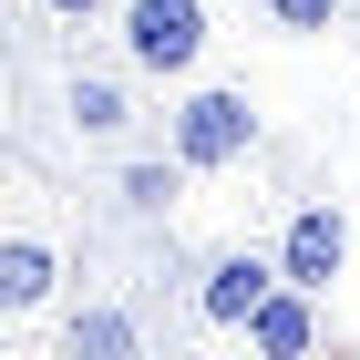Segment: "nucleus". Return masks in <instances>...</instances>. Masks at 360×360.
Segmentation results:
<instances>
[{
  "label": "nucleus",
  "instance_id": "1",
  "mask_svg": "<svg viewBox=\"0 0 360 360\" xmlns=\"http://www.w3.org/2000/svg\"><path fill=\"white\" fill-rule=\"evenodd\" d=\"M124 52L155 83H186L206 52V0H124Z\"/></svg>",
  "mask_w": 360,
  "mask_h": 360
},
{
  "label": "nucleus",
  "instance_id": "2",
  "mask_svg": "<svg viewBox=\"0 0 360 360\" xmlns=\"http://www.w3.org/2000/svg\"><path fill=\"white\" fill-rule=\"evenodd\" d=\"M248 144H257V103L248 93L217 83V93H186V103H175V165L206 175V165H237Z\"/></svg>",
  "mask_w": 360,
  "mask_h": 360
},
{
  "label": "nucleus",
  "instance_id": "3",
  "mask_svg": "<svg viewBox=\"0 0 360 360\" xmlns=\"http://www.w3.org/2000/svg\"><path fill=\"white\" fill-rule=\"evenodd\" d=\"M278 288H288V268H278V257H257V248H226L217 268H206V288H195V309H206V319H226V330H248V319L278 299Z\"/></svg>",
  "mask_w": 360,
  "mask_h": 360
},
{
  "label": "nucleus",
  "instance_id": "4",
  "mask_svg": "<svg viewBox=\"0 0 360 360\" xmlns=\"http://www.w3.org/2000/svg\"><path fill=\"white\" fill-rule=\"evenodd\" d=\"M340 257H350V217H340V206H299V217H288V237H278L288 288H330Z\"/></svg>",
  "mask_w": 360,
  "mask_h": 360
},
{
  "label": "nucleus",
  "instance_id": "5",
  "mask_svg": "<svg viewBox=\"0 0 360 360\" xmlns=\"http://www.w3.org/2000/svg\"><path fill=\"white\" fill-rule=\"evenodd\" d=\"M62 360H144V330H134V309H113V299L72 309V330H62Z\"/></svg>",
  "mask_w": 360,
  "mask_h": 360
},
{
  "label": "nucleus",
  "instance_id": "6",
  "mask_svg": "<svg viewBox=\"0 0 360 360\" xmlns=\"http://www.w3.org/2000/svg\"><path fill=\"white\" fill-rule=\"evenodd\" d=\"M52 278H62V257L41 248V237H0V309H11V319H31V309L52 299Z\"/></svg>",
  "mask_w": 360,
  "mask_h": 360
},
{
  "label": "nucleus",
  "instance_id": "7",
  "mask_svg": "<svg viewBox=\"0 0 360 360\" xmlns=\"http://www.w3.org/2000/svg\"><path fill=\"white\" fill-rule=\"evenodd\" d=\"M309 340H319L309 330V288H278V299L248 319V350L257 360H309Z\"/></svg>",
  "mask_w": 360,
  "mask_h": 360
},
{
  "label": "nucleus",
  "instance_id": "8",
  "mask_svg": "<svg viewBox=\"0 0 360 360\" xmlns=\"http://www.w3.org/2000/svg\"><path fill=\"white\" fill-rule=\"evenodd\" d=\"M62 103H72V124H83V134H124V124H134L124 83H113V72H93V62H72V83H62Z\"/></svg>",
  "mask_w": 360,
  "mask_h": 360
},
{
  "label": "nucleus",
  "instance_id": "9",
  "mask_svg": "<svg viewBox=\"0 0 360 360\" xmlns=\"http://www.w3.org/2000/svg\"><path fill=\"white\" fill-rule=\"evenodd\" d=\"M186 175H195V165H155V155H144V165H124V206H134V217H165Z\"/></svg>",
  "mask_w": 360,
  "mask_h": 360
},
{
  "label": "nucleus",
  "instance_id": "10",
  "mask_svg": "<svg viewBox=\"0 0 360 360\" xmlns=\"http://www.w3.org/2000/svg\"><path fill=\"white\" fill-rule=\"evenodd\" d=\"M340 11H350V0H268V21H278V31H330Z\"/></svg>",
  "mask_w": 360,
  "mask_h": 360
},
{
  "label": "nucleus",
  "instance_id": "11",
  "mask_svg": "<svg viewBox=\"0 0 360 360\" xmlns=\"http://www.w3.org/2000/svg\"><path fill=\"white\" fill-rule=\"evenodd\" d=\"M41 11H52V21H93L103 0H41Z\"/></svg>",
  "mask_w": 360,
  "mask_h": 360
}]
</instances>
